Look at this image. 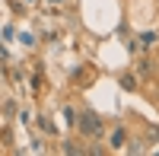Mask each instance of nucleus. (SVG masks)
<instances>
[{"label":"nucleus","instance_id":"1","mask_svg":"<svg viewBox=\"0 0 159 156\" xmlns=\"http://www.w3.org/2000/svg\"><path fill=\"white\" fill-rule=\"evenodd\" d=\"M76 127H80V134L83 137H102L105 134V118L99 112H92V108H83L76 115V121H73Z\"/></svg>","mask_w":159,"mask_h":156},{"label":"nucleus","instance_id":"2","mask_svg":"<svg viewBox=\"0 0 159 156\" xmlns=\"http://www.w3.org/2000/svg\"><path fill=\"white\" fill-rule=\"evenodd\" d=\"M61 153H67V156H83V153H86V144H80V140H64V144H61Z\"/></svg>","mask_w":159,"mask_h":156},{"label":"nucleus","instance_id":"3","mask_svg":"<svg viewBox=\"0 0 159 156\" xmlns=\"http://www.w3.org/2000/svg\"><path fill=\"white\" fill-rule=\"evenodd\" d=\"M127 144V134H124V127H115V134H111V147L115 150H121Z\"/></svg>","mask_w":159,"mask_h":156},{"label":"nucleus","instance_id":"4","mask_svg":"<svg viewBox=\"0 0 159 156\" xmlns=\"http://www.w3.org/2000/svg\"><path fill=\"white\" fill-rule=\"evenodd\" d=\"M156 42H159V35H156V32H147V35H143V48H153Z\"/></svg>","mask_w":159,"mask_h":156},{"label":"nucleus","instance_id":"5","mask_svg":"<svg viewBox=\"0 0 159 156\" xmlns=\"http://www.w3.org/2000/svg\"><path fill=\"white\" fill-rule=\"evenodd\" d=\"M38 124H42V131H45V134H54V124H51L48 118H38Z\"/></svg>","mask_w":159,"mask_h":156},{"label":"nucleus","instance_id":"6","mask_svg":"<svg viewBox=\"0 0 159 156\" xmlns=\"http://www.w3.org/2000/svg\"><path fill=\"white\" fill-rule=\"evenodd\" d=\"M121 86H124V89H134V86H137V80H134V76H127V73H124V76H121Z\"/></svg>","mask_w":159,"mask_h":156},{"label":"nucleus","instance_id":"7","mask_svg":"<svg viewBox=\"0 0 159 156\" xmlns=\"http://www.w3.org/2000/svg\"><path fill=\"white\" fill-rule=\"evenodd\" d=\"M86 153H92V156H105V147H86Z\"/></svg>","mask_w":159,"mask_h":156},{"label":"nucleus","instance_id":"8","mask_svg":"<svg viewBox=\"0 0 159 156\" xmlns=\"http://www.w3.org/2000/svg\"><path fill=\"white\" fill-rule=\"evenodd\" d=\"M48 3H61V0H48Z\"/></svg>","mask_w":159,"mask_h":156},{"label":"nucleus","instance_id":"9","mask_svg":"<svg viewBox=\"0 0 159 156\" xmlns=\"http://www.w3.org/2000/svg\"><path fill=\"white\" fill-rule=\"evenodd\" d=\"M156 137H159V127H156Z\"/></svg>","mask_w":159,"mask_h":156}]
</instances>
